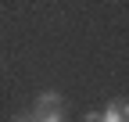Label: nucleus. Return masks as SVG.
<instances>
[{
	"instance_id": "1",
	"label": "nucleus",
	"mask_w": 129,
	"mask_h": 122,
	"mask_svg": "<svg viewBox=\"0 0 129 122\" xmlns=\"http://www.w3.org/2000/svg\"><path fill=\"white\" fill-rule=\"evenodd\" d=\"M64 108V97L57 94V90H43V94H36V111H61Z\"/></svg>"
},
{
	"instance_id": "2",
	"label": "nucleus",
	"mask_w": 129,
	"mask_h": 122,
	"mask_svg": "<svg viewBox=\"0 0 129 122\" xmlns=\"http://www.w3.org/2000/svg\"><path fill=\"white\" fill-rule=\"evenodd\" d=\"M101 122H129V101H111L101 111Z\"/></svg>"
},
{
	"instance_id": "3",
	"label": "nucleus",
	"mask_w": 129,
	"mask_h": 122,
	"mask_svg": "<svg viewBox=\"0 0 129 122\" xmlns=\"http://www.w3.org/2000/svg\"><path fill=\"white\" fill-rule=\"evenodd\" d=\"M36 122H64L61 111H36Z\"/></svg>"
},
{
	"instance_id": "4",
	"label": "nucleus",
	"mask_w": 129,
	"mask_h": 122,
	"mask_svg": "<svg viewBox=\"0 0 129 122\" xmlns=\"http://www.w3.org/2000/svg\"><path fill=\"white\" fill-rule=\"evenodd\" d=\"M14 122H36V118H14Z\"/></svg>"
}]
</instances>
